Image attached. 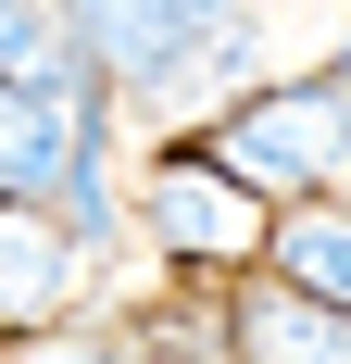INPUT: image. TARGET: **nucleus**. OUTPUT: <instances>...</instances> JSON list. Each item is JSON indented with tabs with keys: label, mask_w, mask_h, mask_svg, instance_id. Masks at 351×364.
Returning a JSON list of instances; mask_svg holds the SVG:
<instances>
[{
	"label": "nucleus",
	"mask_w": 351,
	"mask_h": 364,
	"mask_svg": "<svg viewBox=\"0 0 351 364\" xmlns=\"http://www.w3.org/2000/svg\"><path fill=\"white\" fill-rule=\"evenodd\" d=\"M213 352L226 364H351V301L301 289L288 264H251V277H226Z\"/></svg>",
	"instance_id": "nucleus-4"
},
{
	"label": "nucleus",
	"mask_w": 351,
	"mask_h": 364,
	"mask_svg": "<svg viewBox=\"0 0 351 364\" xmlns=\"http://www.w3.org/2000/svg\"><path fill=\"white\" fill-rule=\"evenodd\" d=\"M0 75H13V88H50V101L113 113V63H101V38L75 26V0H0Z\"/></svg>",
	"instance_id": "nucleus-6"
},
{
	"label": "nucleus",
	"mask_w": 351,
	"mask_h": 364,
	"mask_svg": "<svg viewBox=\"0 0 351 364\" xmlns=\"http://www.w3.org/2000/svg\"><path fill=\"white\" fill-rule=\"evenodd\" d=\"M139 226H151V252H163L176 277H251V264L276 252V201H264L213 139L201 151H151Z\"/></svg>",
	"instance_id": "nucleus-1"
},
{
	"label": "nucleus",
	"mask_w": 351,
	"mask_h": 364,
	"mask_svg": "<svg viewBox=\"0 0 351 364\" xmlns=\"http://www.w3.org/2000/svg\"><path fill=\"white\" fill-rule=\"evenodd\" d=\"M75 26L101 38L113 88H139V101H188V88L251 38V0H75Z\"/></svg>",
	"instance_id": "nucleus-3"
},
{
	"label": "nucleus",
	"mask_w": 351,
	"mask_h": 364,
	"mask_svg": "<svg viewBox=\"0 0 351 364\" xmlns=\"http://www.w3.org/2000/svg\"><path fill=\"white\" fill-rule=\"evenodd\" d=\"M88 264H101V239H88V226H63V214H0V339L26 352V339L75 327Z\"/></svg>",
	"instance_id": "nucleus-5"
},
{
	"label": "nucleus",
	"mask_w": 351,
	"mask_h": 364,
	"mask_svg": "<svg viewBox=\"0 0 351 364\" xmlns=\"http://www.w3.org/2000/svg\"><path fill=\"white\" fill-rule=\"evenodd\" d=\"M264 264H288L301 289L351 301V214H339V201H301V214H276V252H264Z\"/></svg>",
	"instance_id": "nucleus-7"
},
{
	"label": "nucleus",
	"mask_w": 351,
	"mask_h": 364,
	"mask_svg": "<svg viewBox=\"0 0 351 364\" xmlns=\"http://www.w3.org/2000/svg\"><path fill=\"white\" fill-rule=\"evenodd\" d=\"M213 151L239 164L264 201H326V188L351 176V63H326V75H288V88H251L226 126H213Z\"/></svg>",
	"instance_id": "nucleus-2"
},
{
	"label": "nucleus",
	"mask_w": 351,
	"mask_h": 364,
	"mask_svg": "<svg viewBox=\"0 0 351 364\" xmlns=\"http://www.w3.org/2000/svg\"><path fill=\"white\" fill-rule=\"evenodd\" d=\"M26 364H176V339H139V327H50V339H26Z\"/></svg>",
	"instance_id": "nucleus-8"
}]
</instances>
